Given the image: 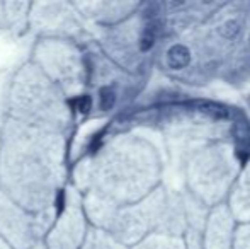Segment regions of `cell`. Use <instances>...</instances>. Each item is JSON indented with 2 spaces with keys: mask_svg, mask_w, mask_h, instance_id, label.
<instances>
[{
  "mask_svg": "<svg viewBox=\"0 0 250 249\" xmlns=\"http://www.w3.org/2000/svg\"><path fill=\"white\" fill-rule=\"evenodd\" d=\"M167 62L170 68H175V70L184 68V67L189 65V62H191V53H189L188 48L182 46V45H175V46H172L170 50H168Z\"/></svg>",
  "mask_w": 250,
  "mask_h": 249,
  "instance_id": "7a4b0ae2",
  "label": "cell"
},
{
  "mask_svg": "<svg viewBox=\"0 0 250 249\" xmlns=\"http://www.w3.org/2000/svg\"><path fill=\"white\" fill-rule=\"evenodd\" d=\"M191 106H194L198 111L208 114L213 120H227L230 116V113L223 104L213 103V101H194V103H191Z\"/></svg>",
  "mask_w": 250,
  "mask_h": 249,
  "instance_id": "6da1fadb",
  "label": "cell"
},
{
  "mask_svg": "<svg viewBox=\"0 0 250 249\" xmlns=\"http://www.w3.org/2000/svg\"><path fill=\"white\" fill-rule=\"evenodd\" d=\"M238 23H235V21H228V23H225L223 26L220 27V34L223 38H227V40H231V38L237 36L238 33Z\"/></svg>",
  "mask_w": 250,
  "mask_h": 249,
  "instance_id": "5b68a950",
  "label": "cell"
},
{
  "mask_svg": "<svg viewBox=\"0 0 250 249\" xmlns=\"http://www.w3.org/2000/svg\"><path fill=\"white\" fill-rule=\"evenodd\" d=\"M79 110L80 111H89L90 110V99L89 97H80L79 99Z\"/></svg>",
  "mask_w": 250,
  "mask_h": 249,
  "instance_id": "52a82bcc",
  "label": "cell"
},
{
  "mask_svg": "<svg viewBox=\"0 0 250 249\" xmlns=\"http://www.w3.org/2000/svg\"><path fill=\"white\" fill-rule=\"evenodd\" d=\"M233 136L240 145H247L250 143V123L245 116H237L233 123Z\"/></svg>",
  "mask_w": 250,
  "mask_h": 249,
  "instance_id": "3957f363",
  "label": "cell"
},
{
  "mask_svg": "<svg viewBox=\"0 0 250 249\" xmlns=\"http://www.w3.org/2000/svg\"><path fill=\"white\" fill-rule=\"evenodd\" d=\"M116 101L114 91L112 89H102L101 91V108L102 110H111Z\"/></svg>",
  "mask_w": 250,
  "mask_h": 249,
  "instance_id": "8992f818",
  "label": "cell"
},
{
  "mask_svg": "<svg viewBox=\"0 0 250 249\" xmlns=\"http://www.w3.org/2000/svg\"><path fill=\"white\" fill-rule=\"evenodd\" d=\"M155 38H157V29H155V26H148L145 29V33H143V36H142L140 48H142L143 51L150 50V48L153 46V43H155Z\"/></svg>",
  "mask_w": 250,
  "mask_h": 249,
  "instance_id": "277c9868",
  "label": "cell"
}]
</instances>
